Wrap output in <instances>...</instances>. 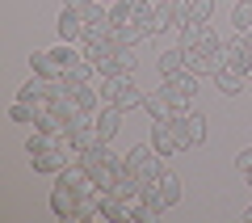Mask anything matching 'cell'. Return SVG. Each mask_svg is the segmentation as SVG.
Instances as JSON below:
<instances>
[{"instance_id": "ba28073f", "label": "cell", "mask_w": 252, "mask_h": 223, "mask_svg": "<svg viewBox=\"0 0 252 223\" xmlns=\"http://www.w3.org/2000/svg\"><path fill=\"white\" fill-rule=\"evenodd\" d=\"M114 34V17H109V9L105 4H84V34H80V42H105V38Z\"/></svg>"}, {"instance_id": "ac0fdd59", "label": "cell", "mask_w": 252, "mask_h": 223, "mask_svg": "<svg viewBox=\"0 0 252 223\" xmlns=\"http://www.w3.org/2000/svg\"><path fill=\"white\" fill-rule=\"evenodd\" d=\"M215 84H219V93L235 97V93H244V89H248V76H240L235 68H219V72H215Z\"/></svg>"}, {"instance_id": "f546056e", "label": "cell", "mask_w": 252, "mask_h": 223, "mask_svg": "<svg viewBox=\"0 0 252 223\" xmlns=\"http://www.w3.org/2000/svg\"><path fill=\"white\" fill-rule=\"evenodd\" d=\"M63 4H76V9H84V4H89V0H63Z\"/></svg>"}, {"instance_id": "d4e9b609", "label": "cell", "mask_w": 252, "mask_h": 223, "mask_svg": "<svg viewBox=\"0 0 252 223\" xmlns=\"http://www.w3.org/2000/svg\"><path fill=\"white\" fill-rule=\"evenodd\" d=\"M210 13H215V0H189V17L193 21H210Z\"/></svg>"}, {"instance_id": "5b68a950", "label": "cell", "mask_w": 252, "mask_h": 223, "mask_svg": "<svg viewBox=\"0 0 252 223\" xmlns=\"http://www.w3.org/2000/svg\"><path fill=\"white\" fill-rule=\"evenodd\" d=\"M126 173L152 186V181H156V177H160V173H164V156L156 152L152 143H135V148L126 152Z\"/></svg>"}, {"instance_id": "484cf974", "label": "cell", "mask_w": 252, "mask_h": 223, "mask_svg": "<svg viewBox=\"0 0 252 223\" xmlns=\"http://www.w3.org/2000/svg\"><path fill=\"white\" fill-rule=\"evenodd\" d=\"M118 68L135 76V68H139V59H135V46H122V51H118Z\"/></svg>"}, {"instance_id": "cb8c5ba5", "label": "cell", "mask_w": 252, "mask_h": 223, "mask_svg": "<svg viewBox=\"0 0 252 223\" xmlns=\"http://www.w3.org/2000/svg\"><path fill=\"white\" fill-rule=\"evenodd\" d=\"M135 4H139V0H114V4H109V17H114V26H122V21H135Z\"/></svg>"}, {"instance_id": "5bb4252c", "label": "cell", "mask_w": 252, "mask_h": 223, "mask_svg": "<svg viewBox=\"0 0 252 223\" xmlns=\"http://www.w3.org/2000/svg\"><path fill=\"white\" fill-rule=\"evenodd\" d=\"M118 126H122V110L105 101V110L97 114V139H101V143H109V139L118 135Z\"/></svg>"}, {"instance_id": "8992f818", "label": "cell", "mask_w": 252, "mask_h": 223, "mask_svg": "<svg viewBox=\"0 0 252 223\" xmlns=\"http://www.w3.org/2000/svg\"><path fill=\"white\" fill-rule=\"evenodd\" d=\"M168 126H172V135L181 139V148H198V143H206V118L193 114V110H185V114H172Z\"/></svg>"}, {"instance_id": "52a82bcc", "label": "cell", "mask_w": 252, "mask_h": 223, "mask_svg": "<svg viewBox=\"0 0 252 223\" xmlns=\"http://www.w3.org/2000/svg\"><path fill=\"white\" fill-rule=\"evenodd\" d=\"M181 202V181H177V173H168L164 169L160 177L152 181V186H147V206H156V211H168V206H177Z\"/></svg>"}, {"instance_id": "4316f807", "label": "cell", "mask_w": 252, "mask_h": 223, "mask_svg": "<svg viewBox=\"0 0 252 223\" xmlns=\"http://www.w3.org/2000/svg\"><path fill=\"white\" fill-rule=\"evenodd\" d=\"M168 9H172V21H189V0H168Z\"/></svg>"}, {"instance_id": "4dcf8cb0", "label": "cell", "mask_w": 252, "mask_h": 223, "mask_svg": "<svg viewBox=\"0 0 252 223\" xmlns=\"http://www.w3.org/2000/svg\"><path fill=\"white\" fill-rule=\"evenodd\" d=\"M244 223H252V206H248V211H244Z\"/></svg>"}, {"instance_id": "44dd1931", "label": "cell", "mask_w": 252, "mask_h": 223, "mask_svg": "<svg viewBox=\"0 0 252 223\" xmlns=\"http://www.w3.org/2000/svg\"><path fill=\"white\" fill-rule=\"evenodd\" d=\"M231 26H235V34L252 30V0H235L231 4Z\"/></svg>"}, {"instance_id": "e0dca14e", "label": "cell", "mask_w": 252, "mask_h": 223, "mask_svg": "<svg viewBox=\"0 0 252 223\" xmlns=\"http://www.w3.org/2000/svg\"><path fill=\"white\" fill-rule=\"evenodd\" d=\"M143 110H147L152 122H168V118H172V101L164 97L160 89H156V93H143Z\"/></svg>"}, {"instance_id": "8fae6325", "label": "cell", "mask_w": 252, "mask_h": 223, "mask_svg": "<svg viewBox=\"0 0 252 223\" xmlns=\"http://www.w3.org/2000/svg\"><path fill=\"white\" fill-rule=\"evenodd\" d=\"M76 202H80V194L55 181V189H51V211H55V219H76Z\"/></svg>"}, {"instance_id": "7c38bea8", "label": "cell", "mask_w": 252, "mask_h": 223, "mask_svg": "<svg viewBox=\"0 0 252 223\" xmlns=\"http://www.w3.org/2000/svg\"><path fill=\"white\" fill-rule=\"evenodd\" d=\"M55 181H59V186H67V189H76V194H84V189H93V186H97V181L89 177V169H84L80 160H72L63 173H55Z\"/></svg>"}, {"instance_id": "d6986e66", "label": "cell", "mask_w": 252, "mask_h": 223, "mask_svg": "<svg viewBox=\"0 0 252 223\" xmlns=\"http://www.w3.org/2000/svg\"><path fill=\"white\" fill-rule=\"evenodd\" d=\"M109 38H114L118 46H139L143 38H152V34H147L139 21H122V26H114V34H109Z\"/></svg>"}, {"instance_id": "83f0119b", "label": "cell", "mask_w": 252, "mask_h": 223, "mask_svg": "<svg viewBox=\"0 0 252 223\" xmlns=\"http://www.w3.org/2000/svg\"><path fill=\"white\" fill-rule=\"evenodd\" d=\"M235 169H240V173H252V148H244V152L235 156Z\"/></svg>"}, {"instance_id": "9c48e42d", "label": "cell", "mask_w": 252, "mask_h": 223, "mask_svg": "<svg viewBox=\"0 0 252 223\" xmlns=\"http://www.w3.org/2000/svg\"><path fill=\"white\" fill-rule=\"evenodd\" d=\"M55 30H59L63 42H80V34H84V9H76V4H63V13L55 17Z\"/></svg>"}, {"instance_id": "f1b7e54d", "label": "cell", "mask_w": 252, "mask_h": 223, "mask_svg": "<svg viewBox=\"0 0 252 223\" xmlns=\"http://www.w3.org/2000/svg\"><path fill=\"white\" fill-rule=\"evenodd\" d=\"M244 38V46H248V55H252V30H248V34H240Z\"/></svg>"}, {"instance_id": "3957f363", "label": "cell", "mask_w": 252, "mask_h": 223, "mask_svg": "<svg viewBox=\"0 0 252 223\" xmlns=\"http://www.w3.org/2000/svg\"><path fill=\"white\" fill-rule=\"evenodd\" d=\"M181 51H185V68L193 72V76H215L219 68H223V42L215 38V30H202L193 42H181Z\"/></svg>"}, {"instance_id": "30bf717a", "label": "cell", "mask_w": 252, "mask_h": 223, "mask_svg": "<svg viewBox=\"0 0 252 223\" xmlns=\"http://www.w3.org/2000/svg\"><path fill=\"white\" fill-rule=\"evenodd\" d=\"M223 68H235L240 76H248V72H252V55H248V46H244L240 34H235L231 42H223Z\"/></svg>"}, {"instance_id": "7a4b0ae2", "label": "cell", "mask_w": 252, "mask_h": 223, "mask_svg": "<svg viewBox=\"0 0 252 223\" xmlns=\"http://www.w3.org/2000/svg\"><path fill=\"white\" fill-rule=\"evenodd\" d=\"M80 164L89 169V177L97 181V189H114L118 177L126 173V156L109 152V143H93V148H84V152H80Z\"/></svg>"}, {"instance_id": "4fadbf2b", "label": "cell", "mask_w": 252, "mask_h": 223, "mask_svg": "<svg viewBox=\"0 0 252 223\" xmlns=\"http://www.w3.org/2000/svg\"><path fill=\"white\" fill-rule=\"evenodd\" d=\"M152 148H156L160 156H177V152H185V148H181V139L172 135L168 122H152Z\"/></svg>"}, {"instance_id": "277c9868", "label": "cell", "mask_w": 252, "mask_h": 223, "mask_svg": "<svg viewBox=\"0 0 252 223\" xmlns=\"http://www.w3.org/2000/svg\"><path fill=\"white\" fill-rule=\"evenodd\" d=\"M198 80L202 76H193V72H177V76H168V80H160V93L172 101V114H185L189 106H193V97H198Z\"/></svg>"}, {"instance_id": "d6a6232c", "label": "cell", "mask_w": 252, "mask_h": 223, "mask_svg": "<svg viewBox=\"0 0 252 223\" xmlns=\"http://www.w3.org/2000/svg\"><path fill=\"white\" fill-rule=\"evenodd\" d=\"M248 93H252V72H248Z\"/></svg>"}, {"instance_id": "ffe728a7", "label": "cell", "mask_w": 252, "mask_h": 223, "mask_svg": "<svg viewBox=\"0 0 252 223\" xmlns=\"http://www.w3.org/2000/svg\"><path fill=\"white\" fill-rule=\"evenodd\" d=\"M130 80H135L130 72H114V76H101V101H118V93H122Z\"/></svg>"}, {"instance_id": "836d02e7", "label": "cell", "mask_w": 252, "mask_h": 223, "mask_svg": "<svg viewBox=\"0 0 252 223\" xmlns=\"http://www.w3.org/2000/svg\"><path fill=\"white\" fill-rule=\"evenodd\" d=\"M248 186H252V173H248Z\"/></svg>"}, {"instance_id": "e575fe53", "label": "cell", "mask_w": 252, "mask_h": 223, "mask_svg": "<svg viewBox=\"0 0 252 223\" xmlns=\"http://www.w3.org/2000/svg\"><path fill=\"white\" fill-rule=\"evenodd\" d=\"M231 4H235V0H231Z\"/></svg>"}, {"instance_id": "6da1fadb", "label": "cell", "mask_w": 252, "mask_h": 223, "mask_svg": "<svg viewBox=\"0 0 252 223\" xmlns=\"http://www.w3.org/2000/svg\"><path fill=\"white\" fill-rule=\"evenodd\" d=\"M26 156L30 164H34V173H63L72 160H80V152H76L72 135H51V131H34L26 143Z\"/></svg>"}, {"instance_id": "9a60e30c", "label": "cell", "mask_w": 252, "mask_h": 223, "mask_svg": "<svg viewBox=\"0 0 252 223\" xmlns=\"http://www.w3.org/2000/svg\"><path fill=\"white\" fill-rule=\"evenodd\" d=\"M30 72L42 76V80H63V72H59V63H55L51 51H34L30 55Z\"/></svg>"}, {"instance_id": "7402d4cb", "label": "cell", "mask_w": 252, "mask_h": 223, "mask_svg": "<svg viewBox=\"0 0 252 223\" xmlns=\"http://www.w3.org/2000/svg\"><path fill=\"white\" fill-rule=\"evenodd\" d=\"M109 106H118L122 114H126V110H143V93H139V89H135V80H130L122 93H118V101H109Z\"/></svg>"}, {"instance_id": "2e32d148", "label": "cell", "mask_w": 252, "mask_h": 223, "mask_svg": "<svg viewBox=\"0 0 252 223\" xmlns=\"http://www.w3.org/2000/svg\"><path fill=\"white\" fill-rule=\"evenodd\" d=\"M156 72H160V80H168V76L185 72V51H181V42H177V46H168V51L156 59Z\"/></svg>"}, {"instance_id": "603a6c76", "label": "cell", "mask_w": 252, "mask_h": 223, "mask_svg": "<svg viewBox=\"0 0 252 223\" xmlns=\"http://www.w3.org/2000/svg\"><path fill=\"white\" fill-rule=\"evenodd\" d=\"M9 118H13V122H26V126H34V122H38V110L30 106V101H13V106H9Z\"/></svg>"}, {"instance_id": "1f68e13d", "label": "cell", "mask_w": 252, "mask_h": 223, "mask_svg": "<svg viewBox=\"0 0 252 223\" xmlns=\"http://www.w3.org/2000/svg\"><path fill=\"white\" fill-rule=\"evenodd\" d=\"M93 4H105V9H109V4H114V0H93Z\"/></svg>"}]
</instances>
